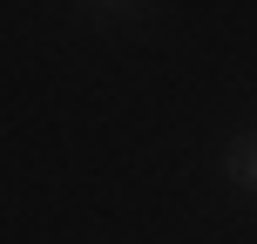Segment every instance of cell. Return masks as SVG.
Here are the masks:
<instances>
[{
	"label": "cell",
	"instance_id": "obj_1",
	"mask_svg": "<svg viewBox=\"0 0 257 244\" xmlns=\"http://www.w3.org/2000/svg\"><path fill=\"white\" fill-rule=\"evenodd\" d=\"M230 177L244 183V190H257V136H244V142L230 149Z\"/></svg>",
	"mask_w": 257,
	"mask_h": 244
}]
</instances>
